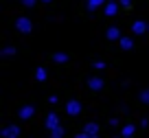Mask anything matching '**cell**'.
I'll return each instance as SVG.
<instances>
[{"instance_id":"obj_11","label":"cell","mask_w":149,"mask_h":138,"mask_svg":"<svg viewBox=\"0 0 149 138\" xmlns=\"http://www.w3.org/2000/svg\"><path fill=\"white\" fill-rule=\"evenodd\" d=\"M110 0H88L86 2V7H88V11L92 13V11H97V9H101V7H105Z\"/></svg>"},{"instance_id":"obj_17","label":"cell","mask_w":149,"mask_h":138,"mask_svg":"<svg viewBox=\"0 0 149 138\" xmlns=\"http://www.w3.org/2000/svg\"><path fill=\"white\" fill-rule=\"evenodd\" d=\"M138 101L145 103V105H149V88H147V90H140V92H138Z\"/></svg>"},{"instance_id":"obj_8","label":"cell","mask_w":149,"mask_h":138,"mask_svg":"<svg viewBox=\"0 0 149 138\" xmlns=\"http://www.w3.org/2000/svg\"><path fill=\"white\" fill-rule=\"evenodd\" d=\"M84 132L88 134V136H99L101 127H99V123H94V121H88V123L84 125Z\"/></svg>"},{"instance_id":"obj_4","label":"cell","mask_w":149,"mask_h":138,"mask_svg":"<svg viewBox=\"0 0 149 138\" xmlns=\"http://www.w3.org/2000/svg\"><path fill=\"white\" fill-rule=\"evenodd\" d=\"M81 110H84V105H81L77 99H70V101L66 103V114H68V116H79Z\"/></svg>"},{"instance_id":"obj_24","label":"cell","mask_w":149,"mask_h":138,"mask_svg":"<svg viewBox=\"0 0 149 138\" xmlns=\"http://www.w3.org/2000/svg\"><path fill=\"white\" fill-rule=\"evenodd\" d=\"M147 125H149V118H140V127L145 129V127H147Z\"/></svg>"},{"instance_id":"obj_25","label":"cell","mask_w":149,"mask_h":138,"mask_svg":"<svg viewBox=\"0 0 149 138\" xmlns=\"http://www.w3.org/2000/svg\"><path fill=\"white\" fill-rule=\"evenodd\" d=\"M74 138H86V134L81 132V134H77V136H74Z\"/></svg>"},{"instance_id":"obj_19","label":"cell","mask_w":149,"mask_h":138,"mask_svg":"<svg viewBox=\"0 0 149 138\" xmlns=\"http://www.w3.org/2000/svg\"><path fill=\"white\" fill-rule=\"evenodd\" d=\"M92 68L94 70H103V68H105V61H103V59H94L92 61Z\"/></svg>"},{"instance_id":"obj_6","label":"cell","mask_w":149,"mask_h":138,"mask_svg":"<svg viewBox=\"0 0 149 138\" xmlns=\"http://www.w3.org/2000/svg\"><path fill=\"white\" fill-rule=\"evenodd\" d=\"M132 33L136 35H143V33H149V22H143V20H136L132 24Z\"/></svg>"},{"instance_id":"obj_13","label":"cell","mask_w":149,"mask_h":138,"mask_svg":"<svg viewBox=\"0 0 149 138\" xmlns=\"http://www.w3.org/2000/svg\"><path fill=\"white\" fill-rule=\"evenodd\" d=\"M68 59H70V55H68V53H64V51L53 53V61H55V64H66Z\"/></svg>"},{"instance_id":"obj_10","label":"cell","mask_w":149,"mask_h":138,"mask_svg":"<svg viewBox=\"0 0 149 138\" xmlns=\"http://www.w3.org/2000/svg\"><path fill=\"white\" fill-rule=\"evenodd\" d=\"M105 37H107V40H112V42H114V40H121V37H123V33H121V29H118V26H110V29H107V31H105Z\"/></svg>"},{"instance_id":"obj_28","label":"cell","mask_w":149,"mask_h":138,"mask_svg":"<svg viewBox=\"0 0 149 138\" xmlns=\"http://www.w3.org/2000/svg\"><path fill=\"white\" fill-rule=\"evenodd\" d=\"M114 2H118V0H114Z\"/></svg>"},{"instance_id":"obj_14","label":"cell","mask_w":149,"mask_h":138,"mask_svg":"<svg viewBox=\"0 0 149 138\" xmlns=\"http://www.w3.org/2000/svg\"><path fill=\"white\" fill-rule=\"evenodd\" d=\"M118 46H121L123 51H132V48H134V40H132V37H125V35H123L121 40H118Z\"/></svg>"},{"instance_id":"obj_1","label":"cell","mask_w":149,"mask_h":138,"mask_svg":"<svg viewBox=\"0 0 149 138\" xmlns=\"http://www.w3.org/2000/svg\"><path fill=\"white\" fill-rule=\"evenodd\" d=\"M15 31L22 33V35H29V33H33V20L29 18V15H20V18L15 20Z\"/></svg>"},{"instance_id":"obj_9","label":"cell","mask_w":149,"mask_h":138,"mask_svg":"<svg viewBox=\"0 0 149 138\" xmlns=\"http://www.w3.org/2000/svg\"><path fill=\"white\" fill-rule=\"evenodd\" d=\"M103 86H105V81H103L101 77H88V88H90V90L99 92V90H101Z\"/></svg>"},{"instance_id":"obj_21","label":"cell","mask_w":149,"mask_h":138,"mask_svg":"<svg viewBox=\"0 0 149 138\" xmlns=\"http://www.w3.org/2000/svg\"><path fill=\"white\" fill-rule=\"evenodd\" d=\"M35 2H37V0H22V5L26 7V9H31V7H35Z\"/></svg>"},{"instance_id":"obj_15","label":"cell","mask_w":149,"mask_h":138,"mask_svg":"<svg viewBox=\"0 0 149 138\" xmlns=\"http://www.w3.org/2000/svg\"><path fill=\"white\" fill-rule=\"evenodd\" d=\"M15 53H18V48H15V46H5V48H2V51H0V57H13Z\"/></svg>"},{"instance_id":"obj_2","label":"cell","mask_w":149,"mask_h":138,"mask_svg":"<svg viewBox=\"0 0 149 138\" xmlns=\"http://www.w3.org/2000/svg\"><path fill=\"white\" fill-rule=\"evenodd\" d=\"M20 134H22V132H20V125L11 123V125H5V127H2L0 136H2V138H18Z\"/></svg>"},{"instance_id":"obj_16","label":"cell","mask_w":149,"mask_h":138,"mask_svg":"<svg viewBox=\"0 0 149 138\" xmlns=\"http://www.w3.org/2000/svg\"><path fill=\"white\" fill-rule=\"evenodd\" d=\"M46 77H48L46 68H44V66H37V68H35V79H37V81H46Z\"/></svg>"},{"instance_id":"obj_7","label":"cell","mask_w":149,"mask_h":138,"mask_svg":"<svg viewBox=\"0 0 149 138\" xmlns=\"http://www.w3.org/2000/svg\"><path fill=\"white\" fill-rule=\"evenodd\" d=\"M118 9H121V5H118V2H114V0H110V2L103 7V13H105L107 18H112V15L118 13Z\"/></svg>"},{"instance_id":"obj_23","label":"cell","mask_w":149,"mask_h":138,"mask_svg":"<svg viewBox=\"0 0 149 138\" xmlns=\"http://www.w3.org/2000/svg\"><path fill=\"white\" fill-rule=\"evenodd\" d=\"M57 101H59V99H57V97H55V94H51V97H48V103H51V105H55V103H57Z\"/></svg>"},{"instance_id":"obj_12","label":"cell","mask_w":149,"mask_h":138,"mask_svg":"<svg viewBox=\"0 0 149 138\" xmlns=\"http://www.w3.org/2000/svg\"><path fill=\"white\" fill-rule=\"evenodd\" d=\"M134 134H136V125H134V123L123 125V129H121V138H134Z\"/></svg>"},{"instance_id":"obj_27","label":"cell","mask_w":149,"mask_h":138,"mask_svg":"<svg viewBox=\"0 0 149 138\" xmlns=\"http://www.w3.org/2000/svg\"><path fill=\"white\" fill-rule=\"evenodd\" d=\"M40 2H53V0H40Z\"/></svg>"},{"instance_id":"obj_18","label":"cell","mask_w":149,"mask_h":138,"mask_svg":"<svg viewBox=\"0 0 149 138\" xmlns=\"http://www.w3.org/2000/svg\"><path fill=\"white\" fill-rule=\"evenodd\" d=\"M64 136H66V129L61 127V125H59V127H55V129L51 132V138H64Z\"/></svg>"},{"instance_id":"obj_3","label":"cell","mask_w":149,"mask_h":138,"mask_svg":"<svg viewBox=\"0 0 149 138\" xmlns=\"http://www.w3.org/2000/svg\"><path fill=\"white\" fill-rule=\"evenodd\" d=\"M18 116H20V121H31L33 116H35V105H33V103L22 105V107L18 110Z\"/></svg>"},{"instance_id":"obj_22","label":"cell","mask_w":149,"mask_h":138,"mask_svg":"<svg viewBox=\"0 0 149 138\" xmlns=\"http://www.w3.org/2000/svg\"><path fill=\"white\" fill-rule=\"evenodd\" d=\"M118 125H121L118 118H110V127H118Z\"/></svg>"},{"instance_id":"obj_20","label":"cell","mask_w":149,"mask_h":138,"mask_svg":"<svg viewBox=\"0 0 149 138\" xmlns=\"http://www.w3.org/2000/svg\"><path fill=\"white\" fill-rule=\"evenodd\" d=\"M118 5H121L123 9H130V7H132V0H118Z\"/></svg>"},{"instance_id":"obj_5","label":"cell","mask_w":149,"mask_h":138,"mask_svg":"<svg viewBox=\"0 0 149 138\" xmlns=\"http://www.w3.org/2000/svg\"><path fill=\"white\" fill-rule=\"evenodd\" d=\"M44 125H46V129H48V132H53V129H55V127H59V116H57L55 114V112H48V114H46V121H44Z\"/></svg>"},{"instance_id":"obj_26","label":"cell","mask_w":149,"mask_h":138,"mask_svg":"<svg viewBox=\"0 0 149 138\" xmlns=\"http://www.w3.org/2000/svg\"><path fill=\"white\" fill-rule=\"evenodd\" d=\"M86 134V132H84ZM86 138H99V136H88V134H86Z\"/></svg>"}]
</instances>
